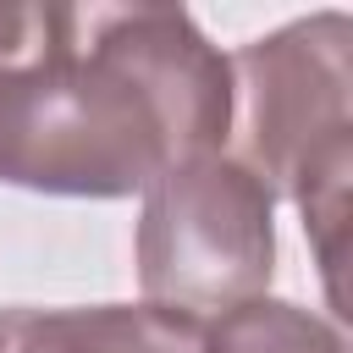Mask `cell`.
<instances>
[{"label": "cell", "mask_w": 353, "mask_h": 353, "mask_svg": "<svg viewBox=\"0 0 353 353\" xmlns=\"http://www.w3.org/2000/svg\"><path fill=\"white\" fill-rule=\"evenodd\" d=\"M276 270L270 188L237 154H199L143 188L138 215V287L143 303L215 320L265 298Z\"/></svg>", "instance_id": "2"}, {"label": "cell", "mask_w": 353, "mask_h": 353, "mask_svg": "<svg viewBox=\"0 0 353 353\" xmlns=\"http://www.w3.org/2000/svg\"><path fill=\"white\" fill-rule=\"evenodd\" d=\"M232 127V55L182 6L66 11L44 55L0 72V182L33 193H143L182 160L226 154Z\"/></svg>", "instance_id": "1"}, {"label": "cell", "mask_w": 353, "mask_h": 353, "mask_svg": "<svg viewBox=\"0 0 353 353\" xmlns=\"http://www.w3.org/2000/svg\"><path fill=\"white\" fill-rule=\"evenodd\" d=\"M204 353H347L336 325L287 298H248L204 325Z\"/></svg>", "instance_id": "5"}, {"label": "cell", "mask_w": 353, "mask_h": 353, "mask_svg": "<svg viewBox=\"0 0 353 353\" xmlns=\"http://www.w3.org/2000/svg\"><path fill=\"white\" fill-rule=\"evenodd\" d=\"M248 171L292 193L314 165L353 149V22L314 11L232 55Z\"/></svg>", "instance_id": "3"}, {"label": "cell", "mask_w": 353, "mask_h": 353, "mask_svg": "<svg viewBox=\"0 0 353 353\" xmlns=\"http://www.w3.org/2000/svg\"><path fill=\"white\" fill-rule=\"evenodd\" d=\"M0 353H204V325L154 303L0 309Z\"/></svg>", "instance_id": "4"}]
</instances>
